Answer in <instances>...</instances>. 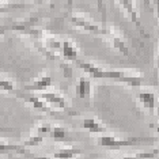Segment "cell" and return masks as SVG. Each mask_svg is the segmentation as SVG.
Masks as SVG:
<instances>
[{
	"mask_svg": "<svg viewBox=\"0 0 159 159\" xmlns=\"http://www.w3.org/2000/svg\"><path fill=\"white\" fill-rule=\"evenodd\" d=\"M78 67L82 68L86 74H89L90 76L97 78V79H111V80H117V82H122L126 84L136 87L140 86V83H143V78L142 76H133V75H126L125 72H120V71H105L102 68L97 67L93 63H86V61H78Z\"/></svg>",
	"mask_w": 159,
	"mask_h": 159,
	"instance_id": "cell-1",
	"label": "cell"
},
{
	"mask_svg": "<svg viewBox=\"0 0 159 159\" xmlns=\"http://www.w3.org/2000/svg\"><path fill=\"white\" fill-rule=\"evenodd\" d=\"M157 142V137H131V139H116L113 136H101L97 139V144L101 147L121 148L140 146V144H152Z\"/></svg>",
	"mask_w": 159,
	"mask_h": 159,
	"instance_id": "cell-2",
	"label": "cell"
},
{
	"mask_svg": "<svg viewBox=\"0 0 159 159\" xmlns=\"http://www.w3.org/2000/svg\"><path fill=\"white\" fill-rule=\"evenodd\" d=\"M70 22L72 25H75V26L82 27L83 30L89 31V33H93V34L105 35V33H106V29H101L97 23H94V22H91V20L86 19L84 16H79V15H76V14L70 15Z\"/></svg>",
	"mask_w": 159,
	"mask_h": 159,
	"instance_id": "cell-3",
	"label": "cell"
},
{
	"mask_svg": "<svg viewBox=\"0 0 159 159\" xmlns=\"http://www.w3.org/2000/svg\"><path fill=\"white\" fill-rule=\"evenodd\" d=\"M117 4H120L122 7V10H124V11L126 12V15L129 16L131 22L135 23V26L139 29L140 33H142L144 37H150V34L146 31V29H144V26L142 25V22H140V19H139V15H137V11L135 8V3L129 2V0H120V2H117Z\"/></svg>",
	"mask_w": 159,
	"mask_h": 159,
	"instance_id": "cell-4",
	"label": "cell"
},
{
	"mask_svg": "<svg viewBox=\"0 0 159 159\" xmlns=\"http://www.w3.org/2000/svg\"><path fill=\"white\" fill-rule=\"evenodd\" d=\"M20 98H23L26 102H29L34 109L37 110H41L44 113H48V114H55V110L50 109L49 105H46L44 101L41 98H38V95H34V94H25V93H20L19 94Z\"/></svg>",
	"mask_w": 159,
	"mask_h": 159,
	"instance_id": "cell-5",
	"label": "cell"
},
{
	"mask_svg": "<svg viewBox=\"0 0 159 159\" xmlns=\"http://www.w3.org/2000/svg\"><path fill=\"white\" fill-rule=\"evenodd\" d=\"M38 98H41L46 105H52V106L59 107V109H68L67 101L56 93H41Z\"/></svg>",
	"mask_w": 159,
	"mask_h": 159,
	"instance_id": "cell-6",
	"label": "cell"
},
{
	"mask_svg": "<svg viewBox=\"0 0 159 159\" xmlns=\"http://www.w3.org/2000/svg\"><path fill=\"white\" fill-rule=\"evenodd\" d=\"M59 52H61V56L67 61H76L78 60V49H76V46L74 45V42L70 41V39H66V41L60 42Z\"/></svg>",
	"mask_w": 159,
	"mask_h": 159,
	"instance_id": "cell-7",
	"label": "cell"
},
{
	"mask_svg": "<svg viewBox=\"0 0 159 159\" xmlns=\"http://www.w3.org/2000/svg\"><path fill=\"white\" fill-rule=\"evenodd\" d=\"M75 93L79 98H90L91 97V82H90L89 78L82 76L79 78L76 89H75Z\"/></svg>",
	"mask_w": 159,
	"mask_h": 159,
	"instance_id": "cell-8",
	"label": "cell"
},
{
	"mask_svg": "<svg viewBox=\"0 0 159 159\" xmlns=\"http://www.w3.org/2000/svg\"><path fill=\"white\" fill-rule=\"evenodd\" d=\"M105 35H106L107 39L111 42V45H113L116 49H118V52H121L122 55H125V56H129V49H128V46H126L125 41H122L117 34H114L110 29H106Z\"/></svg>",
	"mask_w": 159,
	"mask_h": 159,
	"instance_id": "cell-9",
	"label": "cell"
},
{
	"mask_svg": "<svg viewBox=\"0 0 159 159\" xmlns=\"http://www.w3.org/2000/svg\"><path fill=\"white\" fill-rule=\"evenodd\" d=\"M52 83H53L52 76L46 75V76H42V78L37 79V80H34L31 84L26 86V90L27 91H41V93H44L46 89H49L50 86H52Z\"/></svg>",
	"mask_w": 159,
	"mask_h": 159,
	"instance_id": "cell-10",
	"label": "cell"
},
{
	"mask_svg": "<svg viewBox=\"0 0 159 159\" xmlns=\"http://www.w3.org/2000/svg\"><path fill=\"white\" fill-rule=\"evenodd\" d=\"M136 97H137V99L140 101V103L143 105L144 109H147L148 111H151V113L155 110V107H157V99H155V94L143 91V93L136 94Z\"/></svg>",
	"mask_w": 159,
	"mask_h": 159,
	"instance_id": "cell-11",
	"label": "cell"
},
{
	"mask_svg": "<svg viewBox=\"0 0 159 159\" xmlns=\"http://www.w3.org/2000/svg\"><path fill=\"white\" fill-rule=\"evenodd\" d=\"M49 136L52 137L55 142H66V143H71L74 142V137L68 131H66L61 126H52V131H50Z\"/></svg>",
	"mask_w": 159,
	"mask_h": 159,
	"instance_id": "cell-12",
	"label": "cell"
},
{
	"mask_svg": "<svg viewBox=\"0 0 159 159\" xmlns=\"http://www.w3.org/2000/svg\"><path fill=\"white\" fill-rule=\"evenodd\" d=\"M0 154H6V155H25L23 146H16V144H10L6 142L0 140Z\"/></svg>",
	"mask_w": 159,
	"mask_h": 159,
	"instance_id": "cell-13",
	"label": "cell"
},
{
	"mask_svg": "<svg viewBox=\"0 0 159 159\" xmlns=\"http://www.w3.org/2000/svg\"><path fill=\"white\" fill-rule=\"evenodd\" d=\"M80 154L82 151L79 148H61L60 151L53 154V159H74Z\"/></svg>",
	"mask_w": 159,
	"mask_h": 159,
	"instance_id": "cell-14",
	"label": "cell"
},
{
	"mask_svg": "<svg viewBox=\"0 0 159 159\" xmlns=\"http://www.w3.org/2000/svg\"><path fill=\"white\" fill-rule=\"evenodd\" d=\"M83 126L90 132V133H103L106 132V128L103 125H101L95 118H86L83 121Z\"/></svg>",
	"mask_w": 159,
	"mask_h": 159,
	"instance_id": "cell-15",
	"label": "cell"
},
{
	"mask_svg": "<svg viewBox=\"0 0 159 159\" xmlns=\"http://www.w3.org/2000/svg\"><path fill=\"white\" fill-rule=\"evenodd\" d=\"M158 155V151L154 150L152 152H139L136 155H133V157H125L122 159H152Z\"/></svg>",
	"mask_w": 159,
	"mask_h": 159,
	"instance_id": "cell-16",
	"label": "cell"
},
{
	"mask_svg": "<svg viewBox=\"0 0 159 159\" xmlns=\"http://www.w3.org/2000/svg\"><path fill=\"white\" fill-rule=\"evenodd\" d=\"M45 137L42 136H38V135H34L31 137H29V139L25 142V146L23 147H35V146H39L42 142H44Z\"/></svg>",
	"mask_w": 159,
	"mask_h": 159,
	"instance_id": "cell-17",
	"label": "cell"
},
{
	"mask_svg": "<svg viewBox=\"0 0 159 159\" xmlns=\"http://www.w3.org/2000/svg\"><path fill=\"white\" fill-rule=\"evenodd\" d=\"M22 4L19 3H0V14L2 12H6L11 8H15V7H20Z\"/></svg>",
	"mask_w": 159,
	"mask_h": 159,
	"instance_id": "cell-18",
	"label": "cell"
},
{
	"mask_svg": "<svg viewBox=\"0 0 159 159\" xmlns=\"http://www.w3.org/2000/svg\"><path fill=\"white\" fill-rule=\"evenodd\" d=\"M0 89L4 91H14V83L10 80H0Z\"/></svg>",
	"mask_w": 159,
	"mask_h": 159,
	"instance_id": "cell-19",
	"label": "cell"
},
{
	"mask_svg": "<svg viewBox=\"0 0 159 159\" xmlns=\"http://www.w3.org/2000/svg\"><path fill=\"white\" fill-rule=\"evenodd\" d=\"M8 29H10V26H7V25H0V35L4 34Z\"/></svg>",
	"mask_w": 159,
	"mask_h": 159,
	"instance_id": "cell-20",
	"label": "cell"
},
{
	"mask_svg": "<svg viewBox=\"0 0 159 159\" xmlns=\"http://www.w3.org/2000/svg\"><path fill=\"white\" fill-rule=\"evenodd\" d=\"M33 159H52V158H48V157H37V158H33Z\"/></svg>",
	"mask_w": 159,
	"mask_h": 159,
	"instance_id": "cell-21",
	"label": "cell"
}]
</instances>
